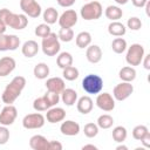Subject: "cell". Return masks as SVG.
<instances>
[{
  "label": "cell",
  "mask_w": 150,
  "mask_h": 150,
  "mask_svg": "<svg viewBox=\"0 0 150 150\" xmlns=\"http://www.w3.org/2000/svg\"><path fill=\"white\" fill-rule=\"evenodd\" d=\"M42 18L47 25H53L59 20V13L54 7H48L43 11Z\"/></svg>",
  "instance_id": "28"
},
{
  "label": "cell",
  "mask_w": 150,
  "mask_h": 150,
  "mask_svg": "<svg viewBox=\"0 0 150 150\" xmlns=\"http://www.w3.org/2000/svg\"><path fill=\"white\" fill-rule=\"evenodd\" d=\"M93 107H94V102H93L91 97L88 96V95L81 96V97L76 101V108H77L79 112H81V114H83V115L89 114V112L93 110Z\"/></svg>",
  "instance_id": "19"
},
{
  "label": "cell",
  "mask_w": 150,
  "mask_h": 150,
  "mask_svg": "<svg viewBox=\"0 0 150 150\" xmlns=\"http://www.w3.org/2000/svg\"><path fill=\"white\" fill-rule=\"evenodd\" d=\"M134 93V86L131 84V82H121L118 84H116L112 89V97L117 101H124L128 97L131 96V94Z\"/></svg>",
  "instance_id": "8"
},
{
  "label": "cell",
  "mask_w": 150,
  "mask_h": 150,
  "mask_svg": "<svg viewBox=\"0 0 150 150\" xmlns=\"http://www.w3.org/2000/svg\"><path fill=\"white\" fill-rule=\"evenodd\" d=\"M127 48H128L127 41H125L123 38H121V36L114 39L112 42H111V49H112V52L116 53V54H122V53H124V52L127 50Z\"/></svg>",
  "instance_id": "31"
},
{
  "label": "cell",
  "mask_w": 150,
  "mask_h": 150,
  "mask_svg": "<svg viewBox=\"0 0 150 150\" xmlns=\"http://www.w3.org/2000/svg\"><path fill=\"white\" fill-rule=\"evenodd\" d=\"M144 7H145V13H146V15H150V12H149V9H150V2L148 1Z\"/></svg>",
  "instance_id": "50"
},
{
  "label": "cell",
  "mask_w": 150,
  "mask_h": 150,
  "mask_svg": "<svg viewBox=\"0 0 150 150\" xmlns=\"http://www.w3.org/2000/svg\"><path fill=\"white\" fill-rule=\"evenodd\" d=\"M26 87V79L23 76H15L9 84L6 86V88L2 91L1 100L6 104H13L15 100L21 95L22 90Z\"/></svg>",
  "instance_id": "1"
},
{
  "label": "cell",
  "mask_w": 150,
  "mask_h": 150,
  "mask_svg": "<svg viewBox=\"0 0 150 150\" xmlns=\"http://www.w3.org/2000/svg\"><path fill=\"white\" fill-rule=\"evenodd\" d=\"M75 42H76V46L81 49L83 48H87L90 43H91V34L89 32H80L76 38H75Z\"/></svg>",
  "instance_id": "26"
},
{
  "label": "cell",
  "mask_w": 150,
  "mask_h": 150,
  "mask_svg": "<svg viewBox=\"0 0 150 150\" xmlns=\"http://www.w3.org/2000/svg\"><path fill=\"white\" fill-rule=\"evenodd\" d=\"M9 141V130L6 125L0 124V145L6 144Z\"/></svg>",
  "instance_id": "41"
},
{
  "label": "cell",
  "mask_w": 150,
  "mask_h": 150,
  "mask_svg": "<svg viewBox=\"0 0 150 150\" xmlns=\"http://www.w3.org/2000/svg\"><path fill=\"white\" fill-rule=\"evenodd\" d=\"M142 63H143V67L146 69V70H150V54H145L143 60H142Z\"/></svg>",
  "instance_id": "44"
},
{
  "label": "cell",
  "mask_w": 150,
  "mask_h": 150,
  "mask_svg": "<svg viewBox=\"0 0 150 150\" xmlns=\"http://www.w3.org/2000/svg\"><path fill=\"white\" fill-rule=\"evenodd\" d=\"M104 15L107 19L111 20V21H118L122 15H123V11L118 7V6H114V5H110L105 8L104 11Z\"/></svg>",
  "instance_id": "25"
},
{
  "label": "cell",
  "mask_w": 150,
  "mask_h": 150,
  "mask_svg": "<svg viewBox=\"0 0 150 150\" xmlns=\"http://www.w3.org/2000/svg\"><path fill=\"white\" fill-rule=\"evenodd\" d=\"M43 97L46 98V101H47V103H48V105L50 108L56 105L59 103V101H60V94H56V93H53V91H48V90L43 95Z\"/></svg>",
  "instance_id": "39"
},
{
  "label": "cell",
  "mask_w": 150,
  "mask_h": 150,
  "mask_svg": "<svg viewBox=\"0 0 150 150\" xmlns=\"http://www.w3.org/2000/svg\"><path fill=\"white\" fill-rule=\"evenodd\" d=\"M39 49H40V47H39V45H38L36 41H34V40H28V41H26V42L22 45V47H21V53H22L23 56L30 59V57H34V56L39 53Z\"/></svg>",
  "instance_id": "20"
},
{
  "label": "cell",
  "mask_w": 150,
  "mask_h": 150,
  "mask_svg": "<svg viewBox=\"0 0 150 150\" xmlns=\"http://www.w3.org/2000/svg\"><path fill=\"white\" fill-rule=\"evenodd\" d=\"M98 127H97V124L96 123H87L86 125H84V128H83V132H84V136L86 137H88V138H94V137H96L97 136V134H98Z\"/></svg>",
  "instance_id": "35"
},
{
  "label": "cell",
  "mask_w": 150,
  "mask_h": 150,
  "mask_svg": "<svg viewBox=\"0 0 150 150\" xmlns=\"http://www.w3.org/2000/svg\"><path fill=\"white\" fill-rule=\"evenodd\" d=\"M114 1H115L117 5H125L129 0H114Z\"/></svg>",
  "instance_id": "52"
},
{
  "label": "cell",
  "mask_w": 150,
  "mask_h": 150,
  "mask_svg": "<svg viewBox=\"0 0 150 150\" xmlns=\"http://www.w3.org/2000/svg\"><path fill=\"white\" fill-rule=\"evenodd\" d=\"M77 13L74 9H66L59 16V25L61 28H71L77 23Z\"/></svg>",
  "instance_id": "13"
},
{
  "label": "cell",
  "mask_w": 150,
  "mask_h": 150,
  "mask_svg": "<svg viewBox=\"0 0 150 150\" xmlns=\"http://www.w3.org/2000/svg\"><path fill=\"white\" fill-rule=\"evenodd\" d=\"M46 123V117L38 112L28 114L22 118V127L25 129H40L45 125Z\"/></svg>",
  "instance_id": "7"
},
{
  "label": "cell",
  "mask_w": 150,
  "mask_h": 150,
  "mask_svg": "<svg viewBox=\"0 0 150 150\" xmlns=\"http://www.w3.org/2000/svg\"><path fill=\"white\" fill-rule=\"evenodd\" d=\"M63 145L59 141H49L48 142V150H62Z\"/></svg>",
  "instance_id": "42"
},
{
  "label": "cell",
  "mask_w": 150,
  "mask_h": 150,
  "mask_svg": "<svg viewBox=\"0 0 150 150\" xmlns=\"http://www.w3.org/2000/svg\"><path fill=\"white\" fill-rule=\"evenodd\" d=\"M103 14V8L101 2L98 1H89L87 4H84L81 7L80 11V15L83 20L86 21H91V20H97L101 18V15Z\"/></svg>",
  "instance_id": "2"
},
{
  "label": "cell",
  "mask_w": 150,
  "mask_h": 150,
  "mask_svg": "<svg viewBox=\"0 0 150 150\" xmlns=\"http://www.w3.org/2000/svg\"><path fill=\"white\" fill-rule=\"evenodd\" d=\"M16 67V62L12 56H4L0 59V77L9 75Z\"/></svg>",
  "instance_id": "16"
},
{
  "label": "cell",
  "mask_w": 150,
  "mask_h": 150,
  "mask_svg": "<svg viewBox=\"0 0 150 150\" xmlns=\"http://www.w3.org/2000/svg\"><path fill=\"white\" fill-rule=\"evenodd\" d=\"M6 29H7V26H6L2 21H0V35H1V34H5Z\"/></svg>",
  "instance_id": "48"
},
{
  "label": "cell",
  "mask_w": 150,
  "mask_h": 150,
  "mask_svg": "<svg viewBox=\"0 0 150 150\" xmlns=\"http://www.w3.org/2000/svg\"><path fill=\"white\" fill-rule=\"evenodd\" d=\"M33 108H34V110L41 112V111H47L50 107L48 105L46 98L42 96V97H38V98L34 100V102H33Z\"/></svg>",
  "instance_id": "37"
},
{
  "label": "cell",
  "mask_w": 150,
  "mask_h": 150,
  "mask_svg": "<svg viewBox=\"0 0 150 150\" xmlns=\"http://www.w3.org/2000/svg\"><path fill=\"white\" fill-rule=\"evenodd\" d=\"M86 57L90 63H98L102 60V49L97 45H89L87 47Z\"/></svg>",
  "instance_id": "17"
},
{
  "label": "cell",
  "mask_w": 150,
  "mask_h": 150,
  "mask_svg": "<svg viewBox=\"0 0 150 150\" xmlns=\"http://www.w3.org/2000/svg\"><path fill=\"white\" fill-rule=\"evenodd\" d=\"M50 32H52V29H50L49 25H47L46 22L38 25V26L35 27V30H34L35 35L39 36V38H45V36H47Z\"/></svg>",
  "instance_id": "38"
},
{
  "label": "cell",
  "mask_w": 150,
  "mask_h": 150,
  "mask_svg": "<svg viewBox=\"0 0 150 150\" xmlns=\"http://www.w3.org/2000/svg\"><path fill=\"white\" fill-rule=\"evenodd\" d=\"M96 105L103 111H112L115 109V98L109 93H98L96 97Z\"/></svg>",
  "instance_id": "12"
},
{
  "label": "cell",
  "mask_w": 150,
  "mask_h": 150,
  "mask_svg": "<svg viewBox=\"0 0 150 150\" xmlns=\"http://www.w3.org/2000/svg\"><path fill=\"white\" fill-rule=\"evenodd\" d=\"M116 150H128V146L123 145V144H120V145L116 146Z\"/></svg>",
  "instance_id": "51"
},
{
  "label": "cell",
  "mask_w": 150,
  "mask_h": 150,
  "mask_svg": "<svg viewBox=\"0 0 150 150\" xmlns=\"http://www.w3.org/2000/svg\"><path fill=\"white\" fill-rule=\"evenodd\" d=\"M86 149H94V150H97V146L94 145V144H86L82 146V150H86Z\"/></svg>",
  "instance_id": "49"
},
{
  "label": "cell",
  "mask_w": 150,
  "mask_h": 150,
  "mask_svg": "<svg viewBox=\"0 0 150 150\" xmlns=\"http://www.w3.org/2000/svg\"><path fill=\"white\" fill-rule=\"evenodd\" d=\"M118 76L123 82H132L136 79V69L131 66H125L118 71Z\"/></svg>",
  "instance_id": "24"
},
{
  "label": "cell",
  "mask_w": 150,
  "mask_h": 150,
  "mask_svg": "<svg viewBox=\"0 0 150 150\" xmlns=\"http://www.w3.org/2000/svg\"><path fill=\"white\" fill-rule=\"evenodd\" d=\"M82 88L87 94L97 95L103 89V80L97 74H88L82 80Z\"/></svg>",
  "instance_id": "4"
},
{
  "label": "cell",
  "mask_w": 150,
  "mask_h": 150,
  "mask_svg": "<svg viewBox=\"0 0 150 150\" xmlns=\"http://www.w3.org/2000/svg\"><path fill=\"white\" fill-rule=\"evenodd\" d=\"M18 117V109L13 104H6L0 111V124L1 125H12Z\"/></svg>",
  "instance_id": "10"
},
{
  "label": "cell",
  "mask_w": 150,
  "mask_h": 150,
  "mask_svg": "<svg viewBox=\"0 0 150 150\" xmlns=\"http://www.w3.org/2000/svg\"><path fill=\"white\" fill-rule=\"evenodd\" d=\"M108 33L112 36H123L127 33V27L120 21H111L108 25Z\"/></svg>",
  "instance_id": "23"
},
{
  "label": "cell",
  "mask_w": 150,
  "mask_h": 150,
  "mask_svg": "<svg viewBox=\"0 0 150 150\" xmlns=\"http://www.w3.org/2000/svg\"><path fill=\"white\" fill-rule=\"evenodd\" d=\"M41 49H42L43 54L47 55V56H55L60 52L61 43H60L59 36L56 35V33L50 32L47 36L42 38Z\"/></svg>",
  "instance_id": "3"
},
{
  "label": "cell",
  "mask_w": 150,
  "mask_h": 150,
  "mask_svg": "<svg viewBox=\"0 0 150 150\" xmlns=\"http://www.w3.org/2000/svg\"><path fill=\"white\" fill-rule=\"evenodd\" d=\"M127 27L131 30H138L142 28V21L137 16H131L127 21Z\"/></svg>",
  "instance_id": "40"
},
{
  "label": "cell",
  "mask_w": 150,
  "mask_h": 150,
  "mask_svg": "<svg viewBox=\"0 0 150 150\" xmlns=\"http://www.w3.org/2000/svg\"><path fill=\"white\" fill-rule=\"evenodd\" d=\"M46 88L48 91H53V93H56V94H61L62 90L66 88V84H64V80L61 79V77H49L47 81H46Z\"/></svg>",
  "instance_id": "18"
},
{
  "label": "cell",
  "mask_w": 150,
  "mask_h": 150,
  "mask_svg": "<svg viewBox=\"0 0 150 150\" xmlns=\"http://www.w3.org/2000/svg\"><path fill=\"white\" fill-rule=\"evenodd\" d=\"M9 12L11 11L8 8H1L0 9V21H2L5 23V20H6V18H7V15H8Z\"/></svg>",
  "instance_id": "46"
},
{
  "label": "cell",
  "mask_w": 150,
  "mask_h": 150,
  "mask_svg": "<svg viewBox=\"0 0 150 150\" xmlns=\"http://www.w3.org/2000/svg\"><path fill=\"white\" fill-rule=\"evenodd\" d=\"M73 61H74L73 55L70 53H68V52H62L56 57V63H57L59 68H61V69L71 66L73 64Z\"/></svg>",
  "instance_id": "29"
},
{
  "label": "cell",
  "mask_w": 150,
  "mask_h": 150,
  "mask_svg": "<svg viewBox=\"0 0 150 150\" xmlns=\"http://www.w3.org/2000/svg\"><path fill=\"white\" fill-rule=\"evenodd\" d=\"M148 132H149L148 127H146V125H143V124H139V125H136V127L132 129V137H134L136 141H141Z\"/></svg>",
  "instance_id": "36"
},
{
  "label": "cell",
  "mask_w": 150,
  "mask_h": 150,
  "mask_svg": "<svg viewBox=\"0 0 150 150\" xmlns=\"http://www.w3.org/2000/svg\"><path fill=\"white\" fill-rule=\"evenodd\" d=\"M56 1H57L59 6L64 7V8H68V7H71L75 4L76 0H56Z\"/></svg>",
  "instance_id": "43"
},
{
  "label": "cell",
  "mask_w": 150,
  "mask_h": 150,
  "mask_svg": "<svg viewBox=\"0 0 150 150\" xmlns=\"http://www.w3.org/2000/svg\"><path fill=\"white\" fill-rule=\"evenodd\" d=\"M97 127L101 129H109L112 127L114 124V118L112 116H110L109 114H103L101 116H98L97 118Z\"/></svg>",
  "instance_id": "32"
},
{
  "label": "cell",
  "mask_w": 150,
  "mask_h": 150,
  "mask_svg": "<svg viewBox=\"0 0 150 150\" xmlns=\"http://www.w3.org/2000/svg\"><path fill=\"white\" fill-rule=\"evenodd\" d=\"M20 8L29 18H39L42 13V8L36 0H20Z\"/></svg>",
  "instance_id": "9"
},
{
  "label": "cell",
  "mask_w": 150,
  "mask_h": 150,
  "mask_svg": "<svg viewBox=\"0 0 150 150\" xmlns=\"http://www.w3.org/2000/svg\"><path fill=\"white\" fill-rule=\"evenodd\" d=\"M148 1H149V0H131L132 5H134L135 7H138V8L144 7V6H145V4H146Z\"/></svg>",
  "instance_id": "47"
},
{
  "label": "cell",
  "mask_w": 150,
  "mask_h": 150,
  "mask_svg": "<svg viewBox=\"0 0 150 150\" xmlns=\"http://www.w3.org/2000/svg\"><path fill=\"white\" fill-rule=\"evenodd\" d=\"M80 124L73 120H67L60 125V131L64 136H76L80 132Z\"/></svg>",
  "instance_id": "15"
},
{
  "label": "cell",
  "mask_w": 150,
  "mask_h": 150,
  "mask_svg": "<svg viewBox=\"0 0 150 150\" xmlns=\"http://www.w3.org/2000/svg\"><path fill=\"white\" fill-rule=\"evenodd\" d=\"M60 95H61L60 100L68 107L74 105L77 101V93H76V90H74L71 88H64Z\"/></svg>",
  "instance_id": "22"
},
{
  "label": "cell",
  "mask_w": 150,
  "mask_h": 150,
  "mask_svg": "<svg viewBox=\"0 0 150 150\" xmlns=\"http://www.w3.org/2000/svg\"><path fill=\"white\" fill-rule=\"evenodd\" d=\"M111 135H112V139H114L115 142H117V143H123V142L127 139L128 131H127V129H125L124 127L117 125V127H115V128L112 129Z\"/></svg>",
  "instance_id": "30"
},
{
  "label": "cell",
  "mask_w": 150,
  "mask_h": 150,
  "mask_svg": "<svg viewBox=\"0 0 150 150\" xmlns=\"http://www.w3.org/2000/svg\"><path fill=\"white\" fill-rule=\"evenodd\" d=\"M57 36L62 42H70L74 39V30L71 28H60Z\"/></svg>",
  "instance_id": "34"
},
{
  "label": "cell",
  "mask_w": 150,
  "mask_h": 150,
  "mask_svg": "<svg viewBox=\"0 0 150 150\" xmlns=\"http://www.w3.org/2000/svg\"><path fill=\"white\" fill-rule=\"evenodd\" d=\"M141 143L143 144L144 148H150V132H148V134L141 139Z\"/></svg>",
  "instance_id": "45"
},
{
  "label": "cell",
  "mask_w": 150,
  "mask_h": 150,
  "mask_svg": "<svg viewBox=\"0 0 150 150\" xmlns=\"http://www.w3.org/2000/svg\"><path fill=\"white\" fill-rule=\"evenodd\" d=\"M127 54H125V61L129 66L135 67L139 66L142 63V60L145 55L144 47L141 43H132L130 47L127 48Z\"/></svg>",
  "instance_id": "5"
},
{
  "label": "cell",
  "mask_w": 150,
  "mask_h": 150,
  "mask_svg": "<svg viewBox=\"0 0 150 150\" xmlns=\"http://www.w3.org/2000/svg\"><path fill=\"white\" fill-rule=\"evenodd\" d=\"M19 47H20V39L15 34L0 35V52L16 50Z\"/></svg>",
  "instance_id": "11"
},
{
  "label": "cell",
  "mask_w": 150,
  "mask_h": 150,
  "mask_svg": "<svg viewBox=\"0 0 150 150\" xmlns=\"http://www.w3.org/2000/svg\"><path fill=\"white\" fill-rule=\"evenodd\" d=\"M48 139L42 135H34L29 139V146L33 150H48Z\"/></svg>",
  "instance_id": "21"
},
{
  "label": "cell",
  "mask_w": 150,
  "mask_h": 150,
  "mask_svg": "<svg viewBox=\"0 0 150 150\" xmlns=\"http://www.w3.org/2000/svg\"><path fill=\"white\" fill-rule=\"evenodd\" d=\"M5 25L13 29H23L28 25V16L26 14H16L11 11L5 20Z\"/></svg>",
  "instance_id": "6"
},
{
  "label": "cell",
  "mask_w": 150,
  "mask_h": 150,
  "mask_svg": "<svg viewBox=\"0 0 150 150\" xmlns=\"http://www.w3.org/2000/svg\"><path fill=\"white\" fill-rule=\"evenodd\" d=\"M46 120L49 123H59L66 118V110L60 107H52L46 112Z\"/></svg>",
  "instance_id": "14"
},
{
  "label": "cell",
  "mask_w": 150,
  "mask_h": 150,
  "mask_svg": "<svg viewBox=\"0 0 150 150\" xmlns=\"http://www.w3.org/2000/svg\"><path fill=\"white\" fill-rule=\"evenodd\" d=\"M33 74L39 80L47 79L48 75H49V67H48V64L45 63V62H40V63L35 64V67L33 69Z\"/></svg>",
  "instance_id": "27"
},
{
  "label": "cell",
  "mask_w": 150,
  "mask_h": 150,
  "mask_svg": "<svg viewBox=\"0 0 150 150\" xmlns=\"http://www.w3.org/2000/svg\"><path fill=\"white\" fill-rule=\"evenodd\" d=\"M62 75H63V79L67 80V81H74L79 77L80 73H79V69L76 67H74L73 64L69 66V67H66L62 69Z\"/></svg>",
  "instance_id": "33"
}]
</instances>
